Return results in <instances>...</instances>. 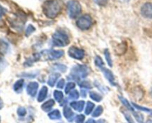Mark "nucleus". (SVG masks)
I'll return each mask as SVG.
<instances>
[{
	"mask_svg": "<svg viewBox=\"0 0 152 123\" xmlns=\"http://www.w3.org/2000/svg\"><path fill=\"white\" fill-rule=\"evenodd\" d=\"M95 2L97 4H99V6H105L107 4V1L108 0H94Z\"/></svg>",
	"mask_w": 152,
	"mask_h": 123,
	"instance_id": "e433bc0d",
	"label": "nucleus"
},
{
	"mask_svg": "<svg viewBox=\"0 0 152 123\" xmlns=\"http://www.w3.org/2000/svg\"><path fill=\"white\" fill-rule=\"evenodd\" d=\"M120 101H121L122 102V103L123 104V105H124V106H126V108H128V109L129 110H130V111H132V112H134V108H133V107L132 106V105H130V103H129V102H128V100L126 99H125V98H123V97H121V96H120Z\"/></svg>",
	"mask_w": 152,
	"mask_h": 123,
	"instance_id": "a878e982",
	"label": "nucleus"
},
{
	"mask_svg": "<svg viewBox=\"0 0 152 123\" xmlns=\"http://www.w3.org/2000/svg\"><path fill=\"white\" fill-rule=\"evenodd\" d=\"M8 49V44L4 41H0V52L1 53H6Z\"/></svg>",
	"mask_w": 152,
	"mask_h": 123,
	"instance_id": "bb28decb",
	"label": "nucleus"
},
{
	"mask_svg": "<svg viewBox=\"0 0 152 123\" xmlns=\"http://www.w3.org/2000/svg\"><path fill=\"white\" fill-rule=\"evenodd\" d=\"M53 96H54L55 100L57 101L58 102H62V100L64 99L63 93L62 91H60V90H54V92H53Z\"/></svg>",
	"mask_w": 152,
	"mask_h": 123,
	"instance_id": "a211bd4d",
	"label": "nucleus"
},
{
	"mask_svg": "<svg viewBox=\"0 0 152 123\" xmlns=\"http://www.w3.org/2000/svg\"><path fill=\"white\" fill-rule=\"evenodd\" d=\"M141 14L145 18L152 19V3L147 2L142 6Z\"/></svg>",
	"mask_w": 152,
	"mask_h": 123,
	"instance_id": "0eeeda50",
	"label": "nucleus"
},
{
	"mask_svg": "<svg viewBox=\"0 0 152 123\" xmlns=\"http://www.w3.org/2000/svg\"><path fill=\"white\" fill-rule=\"evenodd\" d=\"M85 121V116L83 114H80L76 116L75 122L76 123H84Z\"/></svg>",
	"mask_w": 152,
	"mask_h": 123,
	"instance_id": "72a5a7b5",
	"label": "nucleus"
},
{
	"mask_svg": "<svg viewBox=\"0 0 152 123\" xmlns=\"http://www.w3.org/2000/svg\"><path fill=\"white\" fill-rule=\"evenodd\" d=\"M133 105L134 106L135 108H137V109L140 110V111H145V112H146V113H148V114H150L152 116V110L150 109V108H145V107L140 106V105H137V104H135V103H133Z\"/></svg>",
	"mask_w": 152,
	"mask_h": 123,
	"instance_id": "c85d7f7f",
	"label": "nucleus"
},
{
	"mask_svg": "<svg viewBox=\"0 0 152 123\" xmlns=\"http://www.w3.org/2000/svg\"><path fill=\"white\" fill-rule=\"evenodd\" d=\"M92 25H93V21L89 15H83L77 20V26L83 31L89 29Z\"/></svg>",
	"mask_w": 152,
	"mask_h": 123,
	"instance_id": "39448f33",
	"label": "nucleus"
},
{
	"mask_svg": "<svg viewBox=\"0 0 152 123\" xmlns=\"http://www.w3.org/2000/svg\"><path fill=\"white\" fill-rule=\"evenodd\" d=\"M68 55L70 57L73 58L74 59H83L85 56V51L83 49H80L79 47L72 46L68 50Z\"/></svg>",
	"mask_w": 152,
	"mask_h": 123,
	"instance_id": "423d86ee",
	"label": "nucleus"
},
{
	"mask_svg": "<svg viewBox=\"0 0 152 123\" xmlns=\"http://www.w3.org/2000/svg\"><path fill=\"white\" fill-rule=\"evenodd\" d=\"M151 94H152V90H151Z\"/></svg>",
	"mask_w": 152,
	"mask_h": 123,
	"instance_id": "37998d69",
	"label": "nucleus"
},
{
	"mask_svg": "<svg viewBox=\"0 0 152 123\" xmlns=\"http://www.w3.org/2000/svg\"><path fill=\"white\" fill-rule=\"evenodd\" d=\"M48 89L46 86H43L42 87L40 90L39 93L38 94V98H37V100L39 102H41L42 101H44L46 99L48 96Z\"/></svg>",
	"mask_w": 152,
	"mask_h": 123,
	"instance_id": "f8f14e48",
	"label": "nucleus"
},
{
	"mask_svg": "<svg viewBox=\"0 0 152 123\" xmlns=\"http://www.w3.org/2000/svg\"><path fill=\"white\" fill-rule=\"evenodd\" d=\"M134 116L135 119L137 121L138 123H144V118L143 115L140 112H135L134 111Z\"/></svg>",
	"mask_w": 152,
	"mask_h": 123,
	"instance_id": "393cba45",
	"label": "nucleus"
},
{
	"mask_svg": "<svg viewBox=\"0 0 152 123\" xmlns=\"http://www.w3.org/2000/svg\"><path fill=\"white\" fill-rule=\"evenodd\" d=\"M34 31H35V28H34V27L33 26V25H30L28 27V28H27V29H26V35L27 36H29L30 34L34 32Z\"/></svg>",
	"mask_w": 152,
	"mask_h": 123,
	"instance_id": "f704fd0d",
	"label": "nucleus"
},
{
	"mask_svg": "<svg viewBox=\"0 0 152 123\" xmlns=\"http://www.w3.org/2000/svg\"><path fill=\"white\" fill-rule=\"evenodd\" d=\"M123 114H124L125 117H126V119L127 120L128 122L129 123H135V122L134 121L133 118H132V116L130 115V114H129V113L126 112V111H124V112H123Z\"/></svg>",
	"mask_w": 152,
	"mask_h": 123,
	"instance_id": "2f4dec72",
	"label": "nucleus"
},
{
	"mask_svg": "<svg viewBox=\"0 0 152 123\" xmlns=\"http://www.w3.org/2000/svg\"><path fill=\"white\" fill-rule=\"evenodd\" d=\"M39 88V84L37 82H31L27 85V93L31 96H35Z\"/></svg>",
	"mask_w": 152,
	"mask_h": 123,
	"instance_id": "6e6552de",
	"label": "nucleus"
},
{
	"mask_svg": "<svg viewBox=\"0 0 152 123\" xmlns=\"http://www.w3.org/2000/svg\"><path fill=\"white\" fill-rule=\"evenodd\" d=\"M63 114L64 116L68 120V121H71L74 117V112L72 111L71 108L68 106H65L63 109Z\"/></svg>",
	"mask_w": 152,
	"mask_h": 123,
	"instance_id": "4468645a",
	"label": "nucleus"
},
{
	"mask_svg": "<svg viewBox=\"0 0 152 123\" xmlns=\"http://www.w3.org/2000/svg\"><path fill=\"white\" fill-rule=\"evenodd\" d=\"M3 65H4V63H3L2 60H0V71L3 69Z\"/></svg>",
	"mask_w": 152,
	"mask_h": 123,
	"instance_id": "58836bf2",
	"label": "nucleus"
},
{
	"mask_svg": "<svg viewBox=\"0 0 152 123\" xmlns=\"http://www.w3.org/2000/svg\"><path fill=\"white\" fill-rule=\"evenodd\" d=\"M55 68H56V71L59 70V71H61V72H65V71L67 70V67L65 66V65H61V64H56V65H55Z\"/></svg>",
	"mask_w": 152,
	"mask_h": 123,
	"instance_id": "473e14b6",
	"label": "nucleus"
},
{
	"mask_svg": "<svg viewBox=\"0 0 152 123\" xmlns=\"http://www.w3.org/2000/svg\"><path fill=\"white\" fill-rule=\"evenodd\" d=\"M86 123H96V122H95L94 119H90L88 120Z\"/></svg>",
	"mask_w": 152,
	"mask_h": 123,
	"instance_id": "ea45409f",
	"label": "nucleus"
},
{
	"mask_svg": "<svg viewBox=\"0 0 152 123\" xmlns=\"http://www.w3.org/2000/svg\"><path fill=\"white\" fill-rule=\"evenodd\" d=\"M94 63H95V65H96V66L98 67V68H99L100 69L103 68L104 62L102 61V58H101L100 56H96V58H95V59H94Z\"/></svg>",
	"mask_w": 152,
	"mask_h": 123,
	"instance_id": "412c9836",
	"label": "nucleus"
},
{
	"mask_svg": "<svg viewBox=\"0 0 152 123\" xmlns=\"http://www.w3.org/2000/svg\"><path fill=\"white\" fill-rule=\"evenodd\" d=\"M67 7H68V15L70 18H72V19L77 18L82 11L81 4L76 0H71L68 1Z\"/></svg>",
	"mask_w": 152,
	"mask_h": 123,
	"instance_id": "20e7f679",
	"label": "nucleus"
},
{
	"mask_svg": "<svg viewBox=\"0 0 152 123\" xmlns=\"http://www.w3.org/2000/svg\"><path fill=\"white\" fill-rule=\"evenodd\" d=\"M59 73H53L51 75H50L49 76L48 80V84L50 86V87H53L55 85V84L57 82L58 79L59 77Z\"/></svg>",
	"mask_w": 152,
	"mask_h": 123,
	"instance_id": "ddd939ff",
	"label": "nucleus"
},
{
	"mask_svg": "<svg viewBox=\"0 0 152 123\" xmlns=\"http://www.w3.org/2000/svg\"><path fill=\"white\" fill-rule=\"evenodd\" d=\"M24 80L23 79H19L15 82V84H13V90L16 93H20L22 92V89L24 87Z\"/></svg>",
	"mask_w": 152,
	"mask_h": 123,
	"instance_id": "2eb2a0df",
	"label": "nucleus"
},
{
	"mask_svg": "<svg viewBox=\"0 0 152 123\" xmlns=\"http://www.w3.org/2000/svg\"><path fill=\"white\" fill-rule=\"evenodd\" d=\"M54 100L53 99H49L47 102H45L42 105V109L45 112H48L50 109L52 108V107L54 105Z\"/></svg>",
	"mask_w": 152,
	"mask_h": 123,
	"instance_id": "dca6fc26",
	"label": "nucleus"
},
{
	"mask_svg": "<svg viewBox=\"0 0 152 123\" xmlns=\"http://www.w3.org/2000/svg\"><path fill=\"white\" fill-rule=\"evenodd\" d=\"M89 96H90L91 99H93V100H94L95 102H100V101H102V96H101L99 93H96V92H94V91H91L90 92V93H89Z\"/></svg>",
	"mask_w": 152,
	"mask_h": 123,
	"instance_id": "6ab92c4d",
	"label": "nucleus"
},
{
	"mask_svg": "<svg viewBox=\"0 0 152 123\" xmlns=\"http://www.w3.org/2000/svg\"><path fill=\"white\" fill-rule=\"evenodd\" d=\"M101 70H102V73H103L105 77L107 79H108V81L111 83V84H112V85H114V86L117 85L115 79H114V75H113L112 72H111L110 70L107 69V68H102Z\"/></svg>",
	"mask_w": 152,
	"mask_h": 123,
	"instance_id": "1a4fd4ad",
	"label": "nucleus"
},
{
	"mask_svg": "<svg viewBox=\"0 0 152 123\" xmlns=\"http://www.w3.org/2000/svg\"><path fill=\"white\" fill-rule=\"evenodd\" d=\"M79 85L82 89H91L92 85L88 81H82L79 82Z\"/></svg>",
	"mask_w": 152,
	"mask_h": 123,
	"instance_id": "4be33fe9",
	"label": "nucleus"
},
{
	"mask_svg": "<svg viewBox=\"0 0 152 123\" xmlns=\"http://www.w3.org/2000/svg\"><path fill=\"white\" fill-rule=\"evenodd\" d=\"M48 117L50 119L56 120V119H61V114L59 111L58 110H53V111H50L48 114Z\"/></svg>",
	"mask_w": 152,
	"mask_h": 123,
	"instance_id": "f3484780",
	"label": "nucleus"
},
{
	"mask_svg": "<svg viewBox=\"0 0 152 123\" xmlns=\"http://www.w3.org/2000/svg\"><path fill=\"white\" fill-rule=\"evenodd\" d=\"M75 85L76 84L74 82H68L65 87V93H66V94H68V93H69L71 90H74V88L75 87Z\"/></svg>",
	"mask_w": 152,
	"mask_h": 123,
	"instance_id": "b1692460",
	"label": "nucleus"
},
{
	"mask_svg": "<svg viewBox=\"0 0 152 123\" xmlns=\"http://www.w3.org/2000/svg\"><path fill=\"white\" fill-rule=\"evenodd\" d=\"M70 39L68 34L62 30H57L52 36V44L56 47H64L69 44Z\"/></svg>",
	"mask_w": 152,
	"mask_h": 123,
	"instance_id": "f03ea898",
	"label": "nucleus"
},
{
	"mask_svg": "<svg viewBox=\"0 0 152 123\" xmlns=\"http://www.w3.org/2000/svg\"><path fill=\"white\" fill-rule=\"evenodd\" d=\"M88 74V68L87 66L83 65H75L72 68L70 74L71 79L75 80H79L80 79H84Z\"/></svg>",
	"mask_w": 152,
	"mask_h": 123,
	"instance_id": "7ed1b4c3",
	"label": "nucleus"
},
{
	"mask_svg": "<svg viewBox=\"0 0 152 123\" xmlns=\"http://www.w3.org/2000/svg\"><path fill=\"white\" fill-rule=\"evenodd\" d=\"M79 96H80V93H79L78 90H72V91L70 92L68 98H69V99H71V100H76V99H78Z\"/></svg>",
	"mask_w": 152,
	"mask_h": 123,
	"instance_id": "5701e85b",
	"label": "nucleus"
},
{
	"mask_svg": "<svg viewBox=\"0 0 152 123\" xmlns=\"http://www.w3.org/2000/svg\"><path fill=\"white\" fill-rule=\"evenodd\" d=\"M105 59H106V61H107V62H108V65H109L110 67L112 66V59H111V54H110L108 50H105Z\"/></svg>",
	"mask_w": 152,
	"mask_h": 123,
	"instance_id": "c756f323",
	"label": "nucleus"
},
{
	"mask_svg": "<svg viewBox=\"0 0 152 123\" xmlns=\"http://www.w3.org/2000/svg\"><path fill=\"white\" fill-rule=\"evenodd\" d=\"M64 55V51L61 50H50L48 53V58L50 59H57Z\"/></svg>",
	"mask_w": 152,
	"mask_h": 123,
	"instance_id": "9d476101",
	"label": "nucleus"
},
{
	"mask_svg": "<svg viewBox=\"0 0 152 123\" xmlns=\"http://www.w3.org/2000/svg\"><path fill=\"white\" fill-rule=\"evenodd\" d=\"M103 112V108L102 106H98L96 109L94 110V111H93V114L92 116L93 117H99L101 114Z\"/></svg>",
	"mask_w": 152,
	"mask_h": 123,
	"instance_id": "cd10ccee",
	"label": "nucleus"
},
{
	"mask_svg": "<svg viewBox=\"0 0 152 123\" xmlns=\"http://www.w3.org/2000/svg\"><path fill=\"white\" fill-rule=\"evenodd\" d=\"M4 13H5V10H4V7L0 5V18L2 17V16Z\"/></svg>",
	"mask_w": 152,
	"mask_h": 123,
	"instance_id": "4c0bfd02",
	"label": "nucleus"
},
{
	"mask_svg": "<svg viewBox=\"0 0 152 123\" xmlns=\"http://www.w3.org/2000/svg\"><path fill=\"white\" fill-rule=\"evenodd\" d=\"M65 79H61L60 80H59V82H57V87L59 89H62L64 87V86H65Z\"/></svg>",
	"mask_w": 152,
	"mask_h": 123,
	"instance_id": "c9c22d12",
	"label": "nucleus"
},
{
	"mask_svg": "<svg viewBox=\"0 0 152 123\" xmlns=\"http://www.w3.org/2000/svg\"><path fill=\"white\" fill-rule=\"evenodd\" d=\"M3 107V102H2V100H1V99L0 98V109H1Z\"/></svg>",
	"mask_w": 152,
	"mask_h": 123,
	"instance_id": "a19ab883",
	"label": "nucleus"
},
{
	"mask_svg": "<svg viewBox=\"0 0 152 123\" xmlns=\"http://www.w3.org/2000/svg\"><path fill=\"white\" fill-rule=\"evenodd\" d=\"M146 123H152V120H151V119H148V121H147V122Z\"/></svg>",
	"mask_w": 152,
	"mask_h": 123,
	"instance_id": "79ce46f5",
	"label": "nucleus"
},
{
	"mask_svg": "<svg viewBox=\"0 0 152 123\" xmlns=\"http://www.w3.org/2000/svg\"><path fill=\"white\" fill-rule=\"evenodd\" d=\"M70 106L74 108L75 111H78V112H82L83 110L84 109L85 102L83 100L78 101V102H72L70 104Z\"/></svg>",
	"mask_w": 152,
	"mask_h": 123,
	"instance_id": "9b49d317",
	"label": "nucleus"
},
{
	"mask_svg": "<svg viewBox=\"0 0 152 123\" xmlns=\"http://www.w3.org/2000/svg\"><path fill=\"white\" fill-rule=\"evenodd\" d=\"M62 10V6L57 0H47L42 5L44 14L50 19H54Z\"/></svg>",
	"mask_w": 152,
	"mask_h": 123,
	"instance_id": "f257e3e1",
	"label": "nucleus"
},
{
	"mask_svg": "<svg viewBox=\"0 0 152 123\" xmlns=\"http://www.w3.org/2000/svg\"><path fill=\"white\" fill-rule=\"evenodd\" d=\"M94 104L91 102H88L87 105L86 107V115H89V114H91V112H93V110L94 108Z\"/></svg>",
	"mask_w": 152,
	"mask_h": 123,
	"instance_id": "aec40b11",
	"label": "nucleus"
},
{
	"mask_svg": "<svg viewBox=\"0 0 152 123\" xmlns=\"http://www.w3.org/2000/svg\"><path fill=\"white\" fill-rule=\"evenodd\" d=\"M27 114V111L23 107H19L17 109V114L19 116H25Z\"/></svg>",
	"mask_w": 152,
	"mask_h": 123,
	"instance_id": "7c9ffc66",
	"label": "nucleus"
}]
</instances>
